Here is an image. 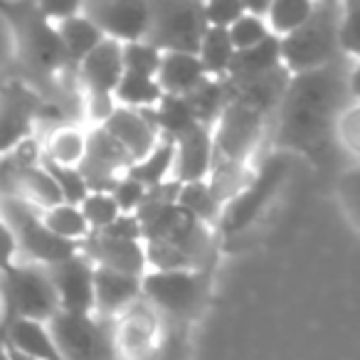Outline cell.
Segmentation results:
<instances>
[{
    "mask_svg": "<svg viewBox=\"0 0 360 360\" xmlns=\"http://www.w3.org/2000/svg\"><path fill=\"white\" fill-rule=\"evenodd\" d=\"M281 67V47L279 37L269 35L266 40L247 47V50H235V57L227 70V79H250Z\"/></svg>",
    "mask_w": 360,
    "mask_h": 360,
    "instance_id": "obj_23",
    "label": "cell"
},
{
    "mask_svg": "<svg viewBox=\"0 0 360 360\" xmlns=\"http://www.w3.org/2000/svg\"><path fill=\"white\" fill-rule=\"evenodd\" d=\"M114 321V348L119 360H143L163 338L160 314L143 299L134 301Z\"/></svg>",
    "mask_w": 360,
    "mask_h": 360,
    "instance_id": "obj_12",
    "label": "cell"
},
{
    "mask_svg": "<svg viewBox=\"0 0 360 360\" xmlns=\"http://www.w3.org/2000/svg\"><path fill=\"white\" fill-rule=\"evenodd\" d=\"M289 168H291V158L286 150L269 155L247 178V183L240 188V193L222 207L220 222H217L220 230L225 235H237V232L247 230L264 212V207L271 202V198L276 195V191H279L281 183L289 175Z\"/></svg>",
    "mask_w": 360,
    "mask_h": 360,
    "instance_id": "obj_7",
    "label": "cell"
},
{
    "mask_svg": "<svg viewBox=\"0 0 360 360\" xmlns=\"http://www.w3.org/2000/svg\"><path fill=\"white\" fill-rule=\"evenodd\" d=\"M175 205L183 207L191 217L207 227H215L222 215V202L207 186V180H191V183H180L175 193Z\"/></svg>",
    "mask_w": 360,
    "mask_h": 360,
    "instance_id": "obj_26",
    "label": "cell"
},
{
    "mask_svg": "<svg viewBox=\"0 0 360 360\" xmlns=\"http://www.w3.org/2000/svg\"><path fill=\"white\" fill-rule=\"evenodd\" d=\"M316 0H271L264 15L271 35L281 37L294 30V27H299L311 15Z\"/></svg>",
    "mask_w": 360,
    "mask_h": 360,
    "instance_id": "obj_33",
    "label": "cell"
},
{
    "mask_svg": "<svg viewBox=\"0 0 360 360\" xmlns=\"http://www.w3.org/2000/svg\"><path fill=\"white\" fill-rule=\"evenodd\" d=\"M148 32L143 40L158 50L195 52L202 32L205 18L202 8L193 0H148Z\"/></svg>",
    "mask_w": 360,
    "mask_h": 360,
    "instance_id": "obj_9",
    "label": "cell"
},
{
    "mask_svg": "<svg viewBox=\"0 0 360 360\" xmlns=\"http://www.w3.org/2000/svg\"><path fill=\"white\" fill-rule=\"evenodd\" d=\"M338 20L340 3L316 0L311 15L299 27L279 37L281 65L286 67L289 75L319 70L345 57L338 42Z\"/></svg>",
    "mask_w": 360,
    "mask_h": 360,
    "instance_id": "obj_3",
    "label": "cell"
},
{
    "mask_svg": "<svg viewBox=\"0 0 360 360\" xmlns=\"http://www.w3.org/2000/svg\"><path fill=\"white\" fill-rule=\"evenodd\" d=\"M0 343L35 360H65L52 340L50 328L42 321L20 319V316L0 319Z\"/></svg>",
    "mask_w": 360,
    "mask_h": 360,
    "instance_id": "obj_21",
    "label": "cell"
},
{
    "mask_svg": "<svg viewBox=\"0 0 360 360\" xmlns=\"http://www.w3.org/2000/svg\"><path fill=\"white\" fill-rule=\"evenodd\" d=\"M198 60H200L202 70H205L207 77H227V70H230V62L235 57V47H232V40L227 35V27H205L200 42H198L195 50Z\"/></svg>",
    "mask_w": 360,
    "mask_h": 360,
    "instance_id": "obj_28",
    "label": "cell"
},
{
    "mask_svg": "<svg viewBox=\"0 0 360 360\" xmlns=\"http://www.w3.org/2000/svg\"><path fill=\"white\" fill-rule=\"evenodd\" d=\"M0 15L11 22L18 55L30 75L52 84L60 82L62 75H75V65L62 47L55 22L37 8L35 0H0Z\"/></svg>",
    "mask_w": 360,
    "mask_h": 360,
    "instance_id": "obj_2",
    "label": "cell"
},
{
    "mask_svg": "<svg viewBox=\"0 0 360 360\" xmlns=\"http://www.w3.org/2000/svg\"><path fill=\"white\" fill-rule=\"evenodd\" d=\"M62 311L94 314V264L79 250L65 259L45 264Z\"/></svg>",
    "mask_w": 360,
    "mask_h": 360,
    "instance_id": "obj_14",
    "label": "cell"
},
{
    "mask_svg": "<svg viewBox=\"0 0 360 360\" xmlns=\"http://www.w3.org/2000/svg\"><path fill=\"white\" fill-rule=\"evenodd\" d=\"M124 75V60H121V42L104 37L89 55L79 60L75 67L77 86H82L84 96H111L114 86Z\"/></svg>",
    "mask_w": 360,
    "mask_h": 360,
    "instance_id": "obj_16",
    "label": "cell"
},
{
    "mask_svg": "<svg viewBox=\"0 0 360 360\" xmlns=\"http://www.w3.org/2000/svg\"><path fill=\"white\" fill-rule=\"evenodd\" d=\"M143 360H188V335L183 323H175L160 338V343Z\"/></svg>",
    "mask_w": 360,
    "mask_h": 360,
    "instance_id": "obj_39",
    "label": "cell"
},
{
    "mask_svg": "<svg viewBox=\"0 0 360 360\" xmlns=\"http://www.w3.org/2000/svg\"><path fill=\"white\" fill-rule=\"evenodd\" d=\"M134 163L131 155L124 150V146L104 129V126H94L86 131V150L82 163L77 165L79 173L84 175L86 188L89 191H111L116 180L126 173V168Z\"/></svg>",
    "mask_w": 360,
    "mask_h": 360,
    "instance_id": "obj_13",
    "label": "cell"
},
{
    "mask_svg": "<svg viewBox=\"0 0 360 360\" xmlns=\"http://www.w3.org/2000/svg\"><path fill=\"white\" fill-rule=\"evenodd\" d=\"M326 3H340V0H326Z\"/></svg>",
    "mask_w": 360,
    "mask_h": 360,
    "instance_id": "obj_49",
    "label": "cell"
},
{
    "mask_svg": "<svg viewBox=\"0 0 360 360\" xmlns=\"http://www.w3.org/2000/svg\"><path fill=\"white\" fill-rule=\"evenodd\" d=\"M40 217L45 222V227L50 232H55L57 237L70 242H82L89 235V225H86L84 215H82L79 205H72V202H55L50 207H42Z\"/></svg>",
    "mask_w": 360,
    "mask_h": 360,
    "instance_id": "obj_32",
    "label": "cell"
},
{
    "mask_svg": "<svg viewBox=\"0 0 360 360\" xmlns=\"http://www.w3.org/2000/svg\"><path fill=\"white\" fill-rule=\"evenodd\" d=\"M94 232H101V235H109V237H119V240H141V222L134 212H121L114 222H109L106 227L94 230Z\"/></svg>",
    "mask_w": 360,
    "mask_h": 360,
    "instance_id": "obj_42",
    "label": "cell"
},
{
    "mask_svg": "<svg viewBox=\"0 0 360 360\" xmlns=\"http://www.w3.org/2000/svg\"><path fill=\"white\" fill-rule=\"evenodd\" d=\"M338 42L345 57L358 60V0H340Z\"/></svg>",
    "mask_w": 360,
    "mask_h": 360,
    "instance_id": "obj_38",
    "label": "cell"
},
{
    "mask_svg": "<svg viewBox=\"0 0 360 360\" xmlns=\"http://www.w3.org/2000/svg\"><path fill=\"white\" fill-rule=\"evenodd\" d=\"M193 3H198V6H202V3H205V0H193Z\"/></svg>",
    "mask_w": 360,
    "mask_h": 360,
    "instance_id": "obj_48",
    "label": "cell"
},
{
    "mask_svg": "<svg viewBox=\"0 0 360 360\" xmlns=\"http://www.w3.org/2000/svg\"><path fill=\"white\" fill-rule=\"evenodd\" d=\"M271 0H242L245 6V13H252V15H266V8H269Z\"/></svg>",
    "mask_w": 360,
    "mask_h": 360,
    "instance_id": "obj_45",
    "label": "cell"
},
{
    "mask_svg": "<svg viewBox=\"0 0 360 360\" xmlns=\"http://www.w3.org/2000/svg\"><path fill=\"white\" fill-rule=\"evenodd\" d=\"M82 13L116 42L143 40L148 32V0H84Z\"/></svg>",
    "mask_w": 360,
    "mask_h": 360,
    "instance_id": "obj_15",
    "label": "cell"
},
{
    "mask_svg": "<svg viewBox=\"0 0 360 360\" xmlns=\"http://www.w3.org/2000/svg\"><path fill=\"white\" fill-rule=\"evenodd\" d=\"M57 35H60V42L65 47L67 57H70L72 65H79V60L84 55H89L101 40H104V32L84 15V13H77L72 18H65V20H57Z\"/></svg>",
    "mask_w": 360,
    "mask_h": 360,
    "instance_id": "obj_25",
    "label": "cell"
},
{
    "mask_svg": "<svg viewBox=\"0 0 360 360\" xmlns=\"http://www.w3.org/2000/svg\"><path fill=\"white\" fill-rule=\"evenodd\" d=\"M6 348H8V345H6ZM8 355H11V360H35V358H30V355L20 353V350H13V348H8Z\"/></svg>",
    "mask_w": 360,
    "mask_h": 360,
    "instance_id": "obj_46",
    "label": "cell"
},
{
    "mask_svg": "<svg viewBox=\"0 0 360 360\" xmlns=\"http://www.w3.org/2000/svg\"><path fill=\"white\" fill-rule=\"evenodd\" d=\"M186 101H188V106L193 109V114H195L198 124L210 126V129H212V124L217 121V116L222 114L225 104L230 101L225 77H222V79H220V77H207V79L200 82L195 89L188 91Z\"/></svg>",
    "mask_w": 360,
    "mask_h": 360,
    "instance_id": "obj_29",
    "label": "cell"
},
{
    "mask_svg": "<svg viewBox=\"0 0 360 360\" xmlns=\"http://www.w3.org/2000/svg\"><path fill=\"white\" fill-rule=\"evenodd\" d=\"M101 126L124 146L131 160H139L141 155H146L160 141V134L155 131L153 121H150L148 109L116 106Z\"/></svg>",
    "mask_w": 360,
    "mask_h": 360,
    "instance_id": "obj_18",
    "label": "cell"
},
{
    "mask_svg": "<svg viewBox=\"0 0 360 360\" xmlns=\"http://www.w3.org/2000/svg\"><path fill=\"white\" fill-rule=\"evenodd\" d=\"M50 106L45 96L25 84H8L0 89V155L11 153L22 141L32 139L35 121Z\"/></svg>",
    "mask_w": 360,
    "mask_h": 360,
    "instance_id": "obj_11",
    "label": "cell"
},
{
    "mask_svg": "<svg viewBox=\"0 0 360 360\" xmlns=\"http://www.w3.org/2000/svg\"><path fill=\"white\" fill-rule=\"evenodd\" d=\"M77 247L94 266H106V269L126 271V274L136 276L148 269L143 240H119V237L101 235V232H89L84 240L77 242Z\"/></svg>",
    "mask_w": 360,
    "mask_h": 360,
    "instance_id": "obj_17",
    "label": "cell"
},
{
    "mask_svg": "<svg viewBox=\"0 0 360 360\" xmlns=\"http://www.w3.org/2000/svg\"><path fill=\"white\" fill-rule=\"evenodd\" d=\"M79 210H82V215H84L91 232L101 230V227H106L109 222H114L116 217L121 215L119 205L114 202L111 193H106V191H89L84 195V200L79 202Z\"/></svg>",
    "mask_w": 360,
    "mask_h": 360,
    "instance_id": "obj_36",
    "label": "cell"
},
{
    "mask_svg": "<svg viewBox=\"0 0 360 360\" xmlns=\"http://www.w3.org/2000/svg\"><path fill=\"white\" fill-rule=\"evenodd\" d=\"M0 360H11V355H8L6 343H0Z\"/></svg>",
    "mask_w": 360,
    "mask_h": 360,
    "instance_id": "obj_47",
    "label": "cell"
},
{
    "mask_svg": "<svg viewBox=\"0 0 360 360\" xmlns=\"http://www.w3.org/2000/svg\"><path fill=\"white\" fill-rule=\"evenodd\" d=\"M227 35L232 40L235 50H247V47L257 45V42L266 40L271 35L269 25L262 15H252V13H242L230 27H227Z\"/></svg>",
    "mask_w": 360,
    "mask_h": 360,
    "instance_id": "obj_37",
    "label": "cell"
},
{
    "mask_svg": "<svg viewBox=\"0 0 360 360\" xmlns=\"http://www.w3.org/2000/svg\"><path fill=\"white\" fill-rule=\"evenodd\" d=\"M47 328L65 360H119L114 348V328H106L96 314L57 311Z\"/></svg>",
    "mask_w": 360,
    "mask_h": 360,
    "instance_id": "obj_8",
    "label": "cell"
},
{
    "mask_svg": "<svg viewBox=\"0 0 360 360\" xmlns=\"http://www.w3.org/2000/svg\"><path fill=\"white\" fill-rule=\"evenodd\" d=\"M18 259V250H15V242H13V235L8 230L6 220L0 215V269Z\"/></svg>",
    "mask_w": 360,
    "mask_h": 360,
    "instance_id": "obj_44",
    "label": "cell"
},
{
    "mask_svg": "<svg viewBox=\"0 0 360 360\" xmlns=\"http://www.w3.org/2000/svg\"><path fill=\"white\" fill-rule=\"evenodd\" d=\"M0 215H3L13 235V242H15L18 259L25 257V262H35V264L45 266L79 250L77 242L62 240L55 232L47 230L40 210L22 198L0 193Z\"/></svg>",
    "mask_w": 360,
    "mask_h": 360,
    "instance_id": "obj_6",
    "label": "cell"
},
{
    "mask_svg": "<svg viewBox=\"0 0 360 360\" xmlns=\"http://www.w3.org/2000/svg\"><path fill=\"white\" fill-rule=\"evenodd\" d=\"M141 299L170 323H188L207 301V274L202 269H146Z\"/></svg>",
    "mask_w": 360,
    "mask_h": 360,
    "instance_id": "obj_4",
    "label": "cell"
},
{
    "mask_svg": "<svg viewBox=\"0 0 360 360\" xmlns=\"http://www.w3.org/2000/svg\"><path fill=\"white\" fill-rule=\"evenodd\" d=\"M205 79H207V75H205V70H202L195 52L165 50L163 55H160V65H158V70H155V82H158L163 94L186 96L188 91H193Z\"/></svg>",
    "mask_w": 360,
    "mask_h": 360,
    "instance_id": "obj_22",
    "label": "cell"
},
{
    "mask_svg": "<svg viewBox=\"0 0 360 360\" xmlns=\"http://www.w3.org/2000/svg\"><path fill=\"white\" fill-rule=\"evenodd\" d=\"M116 106H129V109H150L158 104V99L163 96L155 77L146 75H134V72H124L119 79V84L111 91Z\"/></svg>",
    "mask_w": 360,
    "mask_h": 360,
    "instance_id": "obj_31",
    "label": "cell"
},
{
    "mask_svg": "<svg viewBox=\"0 0 360 360\" xmlns=\"http://www.w3.org/2000/svg\"><path fill=\"white\" fill-rule=\"evenodd\" d=\"M266 126H269L266 116L230 99L210 129L212 160L250 163V155L257 150Z\"/></svg>",
    "mask_w": 360,
    "mask_h": 360,
    "instance_id": "obj_10",
    "label": "cell"
},
{
    "mask_svg": "<svg viewBox=\"0 0 360 360\" xmlns=\"http://www.w3.org/2000/svg\"><path fill=\"white\" fill-rule=\"evenodd\" d=\"M173 168H170V180L175 183H191V180L207 178L212 165V134L210 126L198 124L188 134L178 136L173 141Z\"/></svg>",
    "mask_w": 360,
    "mask_h": 360,
    "instance_id": "obj_19",
    "label": "cell"
},
{
    "mask_svg": "<svg viewBox=\"0 0 360 360\" xmlns=\"http://www.w3.org/2000/svg\"><path fill=\"white\" fill-rule=\"evenodd\" d=\"M200 8L205 25L210 27H230L245 13L242 0H205Z\"/></svg>",
    "mask_w": 360,
    "mask_h": 360,
    "instance_id": "obj_40",
    "label": "cell"
},
{
    "mask_svg": "<svg viewBox=\"0 0 360 360\" xmlns=\"http://www.w3.org/2000/svg\"><path fill=\"white\" fill-rule=\"evenodd\" d=\"M42 165L47 168V173L52 175V180H55V186L60 188V195L65 202H72V205H79L82 200H84V195L89 193V188H86V180L84 175L79 173V168H75V165H60V163H52V160L42 158Z\"/></svg>",
    "mask_w": 360,
    "mask_h": 360,
    "instance_id": "obj_35",
    "label": "cell"
},
{
    "mask_svg": "<svg viewBox=\"0 0 360 360\" xmlns=\"http://www.w3.org/2000/svg\"><path fill=\"white\" fill-rule=\"evenodd\" d=\"M148 114H150V121H153L155 131H158L163 139H170V141H175L178 136L188 134V131L198 126V119L191 106H188L186 96L163 94L158 99V104L150 106Z\"/></svg>",
    "mask_w": 360,
    "mask_h": 360,
    "instance_id": "obj_24",
    "label": "cell"
},
{
    "mask_svg": "<svg viewBox=\"0 0 360 360\" xmlns=\"http://www.w3.org/2000/svg\"><path fill=\"white\" fill-rule=\"evenodd\" d=\"M160 55H163V50H158L155 45H150L148 40L121 42V60H124V72L155 77V70H158V65H160Z\"/></svg>",
    "mask_w": 360,
    "mask_h": 360,
    "instance_id": "obj_34",
    "label": "cell"
},
{
    "mask_svg": "<svg viewBox=\"0 0 360 360\" xmlns=\"http://www.w3.org/2000/svg\"><path fill=\"white\" fill-rule=\"evenodd\" d=\"M57 311V294L42 264L15 259L0 269V319L20 316L47 323Z\"/></svg>",
    "mask_w": 360,
    "mask_h": 360,
    "instance_id": "obj_5",
    "label": "cell"
},
{
    "mask_svg": "<svg viewBox=\"0 0 360 360\" xmlns=\"http://www.w3.org/2000/svg\"><path fill=\"white\" fill-rule=\"evenodd\" d=\"M173 153L175 143L170 139H163L153 146L146 155H141L139 160L126 168V175H131L134 180H139L143 188L160 186L165 180H170V168H173Z\"/></svg>",
    "mask_w": 360,
    "mask_h": 360,
    "instance_id": "obj_27",
    "label": "cell"
},
{
    "mask_svg": "<svg viewBox=\"0 0 360 360\" xmlns=\"http://www.w3.org/2000/svg\"><path fill=\"white\" fill-rule=\"evenodd\" d=\"M141 299V276L126 271L94 266V314L101 319H116Z\"/></svg>",
    "mask_w": 360,
    "mask_h": 360,
    "instance_id": "obj_20",
    "label": "cell"
},
{
    "mask_svg": "<svg viewBox=\"0 0 360 360\" xmlns=\"http://www.w3.org/2000/svg\"><path fill=\"white\" fill-rule=\"evenodd\" d=\"M86 150V131L75 124H62L47 136L45 148L40 150L42 158L60 165H79Z\"/></svg>",
    "mask_w": 360,
    "mask_h": 360,
    "instance_id": "obj_30",
    "label": "cell"
},
{
    "mask_svg": "<svg viewBox=\"0 0 360 360\" xmlns=\"http://www.w3.org/2000/svg\"><path fill=\"white\" fill-rule=\"evenodd\" d=\"M343 57L319 70L291 75L269 121H274V143L281 150L321 155L333 143V126L348 104L358 101L355 62L345 70Z\"/></svg>",
    "mask_w": 360,
    "mask_h": 360,
    "instance_id": "obj_1",
    "label": "cell"
},
{
    "mask_svg": "<svg viewBox=\"0 0 360 360\" xmlns=\"http://www.w3.org/2000/svg\"><path fill=\"white\" fill-rule=\"evenodd\" d=\"M109 193L121 212H136V207L141 205V200H143V195H146V188L141 186L139 180H134L131 175L124 173L114 186H111Z\"/></svg>",
    "mask_w": 360,
    "mask_h": 360,
    "instance_id": "obj_41",
    "label": "cell"
},
{
    "mask_svg": "<svg viewBox=\"0 0 360 360\" xmlns=\"http://www.w3.org/2000/svg\"><path fill=\"white\" fill-rule=\"evenodd\" d=\"M35 3L52 22H57V20H65V18H72V15H77V13H82V3H84V0H35Z\"/></svg>",
    "mask_w": 360,
    "mask_h": 360,
    "instance_id": "obj_43",
    "label": "cell"
}]
</instances>
